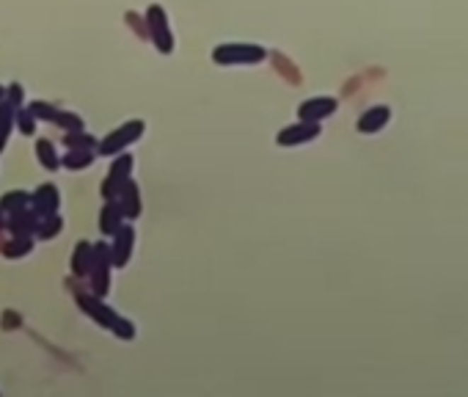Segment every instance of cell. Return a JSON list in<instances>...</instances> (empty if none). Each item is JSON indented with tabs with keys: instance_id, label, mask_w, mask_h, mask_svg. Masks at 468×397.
Masks as SVG:
<instances>
[{
	"instance_id": "1",
	"label": "cell",
	"mask_w": 468,
	"mask_h": 397,
	"mask_svg": "<svg viewBox=\"0 0 468 397\" xmlns=\"http://www.w3.org/2000/svg\"><path fill=\"white\" fill-rule=\"evenodd\" d=\"M268 52L259 45H240V42H232V45H218L212 50V61L218 67H237V64H259L265 61Z\"/></svg>"
},
{
	"instance_id": "2",
	"label": "cell",
	"mask_w": 468,
	"mask_h": 397,
	"mask_svg": "<svg viewBox=\"0 0 468 397\" xmlns=\"http://www.w3.org/2000/svg\"><path fill=\"white\" fill-rule=\"evenodd\" d=\"M141 135H144V122H141V119H132V122L122 124L119 130H113L105 141H99L97 155H108V157H113V155L124 152V149L130 147L132 141H138Z\"/></svg>"
},
{
	"instance_id": "3",
	"label": "cell",
	"mask_w": 468,
	"mask_h": 397,
	"mask_svg": "<svg viewBox=\"0 0 468 397\" xmlns=\"http://www.w3.org/2000/svg\"><path fill=\"white\" fill-rule=\"evenodd\" d=\"M147 30H149V39L154 42V47L160 52H173V33L169 28V20H166V11L163 6H149L147 9Z\"/></svg>"
},
{
	"instance_id": "4",
	"label": "cell",
	"mask_w": 468,
	"mask_h": 397,
	"mask_svg": "<svg viewBox=\"0 0 468 397\" xmlns=\"http://www.w3.org/2000/svg\"><path fill=\"white\" fill-rule=\"evenodd\" d=\"M130 172H132V155H122L119 152V157L113 160V166H110V172L105 177V182H102V196L105 198H116L119 196V191L124 188V182L130 179Z\"/></svg>"
},
{
	"instance_id": "5",
	"label": "cell",
	"mask_w": 468,
	"mask_h": 397,
	"mask_svg": "<svg viewBox=\"0 0 468 397\" xmlns=\"http://www.w3.org/2000/svg\"><path fill=\"white\" fill-rule=\"evenodd\" d=\"M77 306H80L91 320H97L102 328H108V331H113V325L119 320V315H116L110 306H105L102 298L94 296V293H77Z\"/></svg>"
},
{
	"instance_id": "6",
	"label": "cell",
	"mask_w": 468,
	"mask_h": 397,
	"mask_svg": "<svg viewBox=\"0 0 468 397\" xmlns=\"http://www.w3.org/2000/svg\"><path fill=\"white\" fill-rule=\"evenodd\" d=\"M132 243H135V229L130 223H122L113 235V246L108 248V257H110V268H124L130 262V254H132Z\"/></svg>"
},
{
	"instance_id": "7",
	"label": "cell",
	"mask_w": 468,
	"mask_h": 397,
	"mask_svg": "<svg viewBox=\"0 0 468 397\" xmlns=\"http://www.w3.org/2000/svg\"><path fill=\"white\" fill-rule=\"evenodd\" d=\"M320 135V124L317 122H297L284 127L278 135H275V144L278 147H297V144H309Z\"/></svg>"
},
{
	"instance_id": "8",
	"label": "cell",
	"mask_w": 468,
	"mask_h": 397,
	"mask_svg": "<svg viewBox=\"0 0 468 397\" xmlns=\"http://www.w3.org/2000/svg\"><path fill=\"white\" fill-rule=\"evenodd\" d=\"M336 108H339V102H336L333 97H312V99H306V102H300V108H297V119H300V122L320 124L322 119L333 116Z\"/></svg>"
},
{
	"instance_id": "9",
	"label": "cell",
	"mask_w": 468,
	"mask_h": 397,
	"mask_svg": "<svg viewBox=\"0 0 468 397\" xmlns=\"http://www.w3.org/2000/svg\"><path fill=\"white\" fill-rule=\"evenodd\" d=\"M392 122V108L389 105H375L370 111H364L361 116H358V133H364V135H372V133H380L386 124Z\"/></svg>"
},
{
	"instance_id": "10",
	"label": "cell",
	"mask_w": 468,
	"mask_h": 397,
	"mask_svg": "<svg viewBox=\"0 0 468 397\" xmlns=\"http://www.w3.org/2000/svg\"><path fill=\"white\" fill-rule=\"evenodd\" d=\"M30 201H33V210L45 218V216H52V213L58 210L61 194H58V188H55L52 182H45V185H39V188L30 194Z\"/></svg>"
},
{
	"instance_id": "11",
	"label": "cell",
	"mask_w": 468,
	"mask_h": 397,
	"mask_svg": "<svg viewBox=\"0 0 468 397\" xmlns=\"http://www.w3.org/2000/svg\"><path fill=\"white\" fill-rule=\"evenodd\" d=\"M42 221V216L33 207H23L17 213H11V218L6 221L11 235H36V226Z\"/></svg>"
},
{
	"instance_id": "12",
	"label": "cell",
	"mask_w": 468,
	"mask_h": 397,
	"mask_svg": "<svg viewBox=\"0 0 468 397\" xmlns=\"http://www.w3.org/2000/svg\"><path fill=\"white\" fill-rule=\"evenodd\" d=\"M119 207H122V216L127 221H135L138 216H141V191H138V185L132 182V179H127L124 182V188L119 191Z\"/></svg>"
},
{
	"instance_id": "13",
	"label": "cell",
	"mask_w": 468,
	"mask_h": 397,
	"mask_svg": "<svg viewBox=\"0 0 468 397\" xmlns=\"http://www.w3.org/2000/svg\"><path fill=\"white\" fill-rule=\"evenodd\" d=\"M122 221H124V216H122L119 201H116V198H105V207H102V213H99V232H102L105 237H113L116 229L122 226Z\"/></svg>"
},
{
	"instance_id": "14",
	"label": "cell",
	"mask_w": 468,
	"mask_h": 397,
	"mask_svg": "<svg viewBox=\"0 0 468 397\" xmlns=\"http://www.w3.org/2000/svg\"><path fill=\"white\" fill-rule=\"evenodd\" d=\"M91 265H94V246L89 240H80L72 254V273L77 279H83V276H89Z\"/></svg>"
},
{
	"instance_id": "15",
	"label": "cell",
	"mask_w": 468,
	"mask_h": 397,
	"mask_svg": "<svg viewBox=\"0 0 468 397\" xmlns=\"http://www.w3.org/2000/svg\"><path fill=\"white\" fill-rule=\"evenodd\" d=\"M30 251H33V240H30V235H14V240L3 243V248H0V254H3L6 259H20V257L30 254Z\"/></svg>"
},
{
	"instance_id": "16",
	"label": "cell",
	"mask_w": 468,
	"mask_h": 397,
	"mask_svg": "<svg viewBox=\"0 0 468 397\" xmlns=\"http://www.w3.org/2000/svg\"><path fill=\"white\" fill-rule=\"evenodd\" d=\"M94 149H69V155L61 157V166L72 169V172H80V169H89L94 163Z\"/></svg>"
},
{
	"instance_id": "17",
	"label": "cell",
	"mask_w": 468,
	"mask_h": 397,
	"mask_svg": "<svg viewBox=\"0 0 468 397\" xmlns=\"http://www.w3.org/2000/svg\"><path fill=\"white\" fill-rule=\"evenodd\" d=\"M14 105L11 102H6V99H0V152L6 149V141H8V133H11V127H14Z\"/></svg>"
},
{
	"instance_id": "18",
	"label": "cell",
	"mask_w": 468,
	"mask_h": 397,
	"mask_svg": "<svg viewBox=\"0 0 468 397\" xmlns=\"http://www.w3.org/2000/svg\"><path fill=\"white\" fill-rule=\"evenodd\" d=\"M36 152H39V163H42L47 172H55V169L61 166V157L55 155L52 141H47V138H39V141H36Z\"/></svg>"
},
{
	"instance_id": "19",
	"label": "cell",
	"mask_w": 468,
	"mask_h": 397,
	"mask_svg": "<svg viewBox=\"0 0 468 397\" xmlns=\"http://www.w3.org/2000/svg\"><path fill=\"white\" fill-rule=\"evenodd\" d=\"M28 201H30V194H25V191H8L6 196L0 198V210L11 216V213H17V210L28 207Z\"/></svg>"
},
{
	"instance_id": "20",
	"label": "cell",
	"mask_w": 468,
	"mask_h": 397,
	"mask_svg": "<svg viewBox=\"0 0 468 397\" xmlns=\"http://www.w3.org/2000/svg\"><path fill=\"white\" fill-rule=\"evenodd\" d=\"M61 229H64V221H61V218L52 213V216H45V218L39 221V226H36V235H39L42 240H52V237H55Z\"/></svg>"
},
{
	"instance_id": "21",
	"label": "cell",
	"mask_w": 468,
	"mask_h": 397,
	"mask_svg": "<svg viewBox=\"0 0 468 397\" xmlns=\"http://www.w3.org/2000/svg\"><path fill=\"white\" fill-rule=\"evenodd\" d=\"M64 144L69 149H97V141L91 135H86L83 130H67Z\"/></svg>"
},
{
	"instance_id": "22",
	"label": "cell",
	"mask_w": 468,
	"mask_h": 397,
	"mask_svg": "<svg viewBox=\"0 0 468 397\" xmlns=\"http://www.w3.org/2000/svg\"><path fill=\"white\" fill-rule=\"evenodd\" d=\"M14 122H17L23 135H33V133H36V116H33L28 108H17V111H14Z\"/></svg>"
},
{
	"instance_id": "23",
	"label": "cell",
	"mask_w": 468,
	"mask_h": 397,
	"mask_svg": "<svg viewBox=\"0 0 468 397\" xmlns=\"http://www.w3.org/2000/svg\"><path fill=\"white\" fill-rule=\"evenodd\" d=\"M28 111H30L36 119H47V122H55V116H58V108H55V105H50V102H45V99L30 102V105H28Z\"/></svg>"
},
{
	"instance_id": "24",
	"label": "cell",
	"mask_w": 468,
	"mask_h": 397,
	"mask_svg": "<svg viewBox=\"0 0 468 397\" xmlns=\"http://www.w3.org/2000/svg\"><path fill=\"white\" fill-rule=\"evenodd\" d=\"M55 124H58V127H64V130H83V119H80V116H74V113H69V111H58Z\"/></svg>"
},
{
	"instance_id": "25",
	"label": "cell",
	"mask_w": 468,
	"mask_h": 397,
	"mask_svg": "<svg viewBox=\"0 0 468 397\" xmlns=\"http://www.w3.org/2000/svg\"><path fill=\"white\" fill-rule=\"evenodd\" d=\"M113 334L119 340H135V323H130L127 318H119L116 325H113Z\"/></svg>"
},
{
	"instance_id": "26",
	"label": "cell",
	"mask_w": 468,
	"mask_h": 397,
	"mask_svg": "<svg viewBox=\"0 0 468 397\" xmlns=\"http://www.w3.org/2000/svg\"><path fill=\"white\" fill-rule=\"evenodd\" d=\"M127 23H130V28L132 30H138V36L141 39H149V30H147V23L138 17V14H132V11H127Z\"/></svg>"
},
{
	"instance_id": "27",
	"label": "cell",
	"mask_w": 468,
	"mask_h": 397,
	"mask_svg": "<svg viewBox=\"0 0 468 397\" xmlns=\"http://www.w3.org/2000/svg\"><path fill=\"white\" fill-rule=\"evenodd\" d=\"M6 102H11L14 108H20V102H23V86L20 83H11L6 89Z\"/></svg>"
},
{
	"instance_id": "28",
	"label": "cell",
	"mask_w": 468,
	"mask_h": 397,
	"mask_svg": "<svg viewBox=\"0 0 468 397\" xmlns=\"http://www.w3.org/2000/svg\"><path fill=\"white\" fill-rule=\"evenodd\" d=\"M3 226H6V218H3V210H0V229H3Z\"/></svg>"
},
{
	"instance_id": "29",
	"label": "cell",
	"mask_w": 468,
	"mask_h": 397,
	"mask_svg": "<svg viewBox=\"0 0 468 397\" xmlns=\"http://www.w3.org/2000/svg\"><path fill=\"white\" fill-rule=\"evenodd\" d=\"M0 99H6V89L3 86H0Z\"/></svg>"
}]
</instances>
